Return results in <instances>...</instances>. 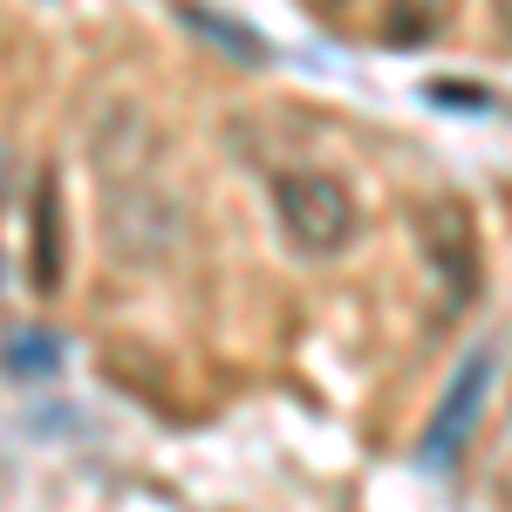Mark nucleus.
Here are the masks:
<instances>
[{
	"label": "nucleus",
	"instance_id": "8",
	"mask_svg": "<svg viewBox=\"0 0 512 512\" xmlns=\"http://www.w3.org/2000/svg\"><path fill=\"white\" fill-rule=\"evenodd\" d=\"M55 355H62V342H48V335L28 328V335H14V355H7V362H14V369H55Z\"/></svg>",
	"mask_w": 512,
	"mask_h": 512
},
{
	"label": "nucleus",
	"instance_id": "3",
	"mask_svg": "<svg viewBox=\"0 0 512 512\" xmlns=\"http://www.w3.org/2000/svg\"><path fill=\"white\" fill-rule=\"evenodd\" d=\"M492 383H499V342L465 349V362L451 369V383L437 396L431 431H424V458H431V465H451V458L472 444L478 417H485V403H492Z\"/></svg>",
	"mask_w": 512,
	"mask_h": 512
},
{
	"label": "nucleus",
	"instance_id": "1",
	"mask_svg": "<svg viewBox=\"0 0 512 512\" xmlns=\"http://www.w3.org/2000/svg\"><path fill=\"white\" fill-rule=\"evenodd\" d=\"M89 164H96V212H103V246L123 267H164L178 260V246L192 233L185 212V185L171 171L151 110L117 103L89 137Z\"/></svg>",
	"mask_w": 512,
	"mask_h": 512
},
{
	"label": "nucleus",
	"instance_id": "6",
	"mask_svg": "<svg viewBox=\"0 0 512 512\" xmlns=\"http://www.w3.org/2000/svg\"><path fill=\"white\" fill-rule=\"evenodd\" d=\"M451 21H458V0H383L376 41L383 48H431Z\"/></svg>",
	"mask_w": 512,
	"mask_h": 512
},
{
	"label": "nucleus",
	"instance_id": "5",
	"mask_svg": "<svg viewBox=\"0 0 512 512\" xmlns=\"http://www.w3.org/2000/svg\"><path fill=\"white\" fill-rule=\"evenodd\" d=\"M62 267H69V239H62V178L41 171L35 205H28V280H35L41 301L62 294Z\"/></svg>",
	"mask_w": 512,
	"mask_h": 512
},
{
	"label": "nucleus",
	"instance_id": "4",
	"mask_svg": "<svg viewBox=\"0 0 512 512\" xmlns=\"http://www.w3.org/2000/svg\"><path fill=\"white\" fill-rule=\"evenodd\" d=\"M424 260H431L444 301L472 308L478 280H485V253H478V226H472V212H465V198H431L424 205Z\"/></svg>",
	"mask_w": 512,
	"mask_h": 512
},
{
	"label": "nucleus",
	"instance_id": "9",
	"mask_svg": "<svg viewBox=\"0 0 512 512\" xmlns=\"http://www.w3.org/2000/svg\"><path fill=\"white\" fill-rule=\"evenodd\" d=\"M308 7H321V14H328V7H342V0H308Z\"/></svg>",
	"mask_w": 512,
	"mask_h": 512
},
{
	"label": "nucleus",
	"instance_id": "7",
	"mask_svg": "<svg viewBox=\"0 0 512 512\" xmlns=\"http://www.w3.org/2000/svg\"><path fill=\"white\" fill-rule=\"evenodd\" d=\"M185 21H192V35H205V41H219L233 62H267V41L253 35V28H239L233 14H212V7H198V0H185L178 7Z\"/></svg>",
	"mask_w": 512,
	"mask_h": 512
},
{
	"label": "nucleus",
	"instance_id": "2",
	"mask_svg": "<svg viewBox=\"0 0 512 512\" xmlns=\"http://www.w3.org/2000/svg\"><path fill=\"white\" fill-rule=\"evenodd\" d=\"M267 205H274L280 239H287L301 260H335V253H349L355 233H362L355 192L328 164H287V171H274V178H267Z\"/></svg>",
	"mask_w": 512,
	"mask_h": 512
}]
</instances>
